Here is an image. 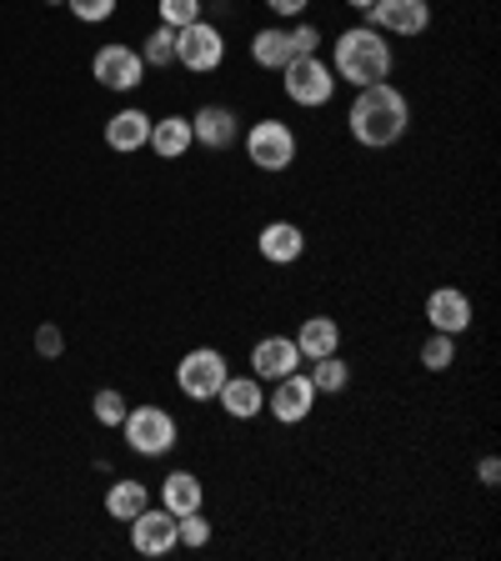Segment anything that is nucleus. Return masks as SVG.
Wrapping results in <instances>:
<instances>
[{"mask_svg":"<svg viewBox=\"0 0 501 561\" xmlns=\"http://www.w3.org/2000/svg\"><path fill=\"white\" fill-rule=\"evenodd\" d=\"M201 11H206V0H161V25L181 31V25L201 21Z\"/></svg>","mask_w":501,"mask_h":561,"instance_id":"nucleus-27","label":"nucleus"},{"mask_svg":"<svg viewBox=\"0 0 501 561\" xmlns=\"http://www.w3.org/2000/svg\"><path fill=\"white\" fill-rule=\"evenodd\" d=\"M292 31H281V25H266V31L251 35V60H257L261 70H281L286 60H292Z\"/></svg>","mask_w":501,"mask_h":561,"instance_id":"nucleus-22","label":"nucleus"},{"mask_svg":"<svg viewBox=\"0 0 501 561\" xmlns=\"http://www.w3.org/2000/svg\"><path fill=\"white\" fill-rule=\"evenodd\" d=\"M151 506V486L136 477H121L105 486V512H111V522H130V516H140Z\"/></svg>","mask_w":501,"mask_h":561,"instance_id":"nucleus-20","label":"nucleus"},{"mask_svg":"<svg viewBox=\"0 0 501 561\" xmlns=\"http://www.w3.org/2000/svg\"><path fill=\"white\" fill-rule=\"evenodd\" d=\"M452 362H456V336L432 331V336L421 341V366H426V371H446Z\"/></svg>","mask_w":501,"mask_h":561,"instance_id":"nucleus-25","label":"nucleus"},{"mask_svg":"<svg viewBox=\"0 0 501 561\" xmlns=\"http://www.w3.org/2000/svg\"><path fill=\"white\" fill-rule=\"evenodd\" d=\"M140 60H146L151 70L175 66V31H171V25H156V31L146 35V46H140Z\"/></svg>","mask_w":501,"mask_h":561,"instance_id":"nucleus-24","label":"nucleus"},{"mask_svg":"<svg viewBox=\"0 0 501 561\" xmlns=\"http://www.w3.org/2000/svg\"><path fill=\"white\" fill-rule=\"evenodd\" d=\"M391 66H397V50L376 25H351L331 41V70L337 81H351L356 91L376 81H391Z\"/></svg>","mask_w":501,"mask_h":561,"instance_id":"nucleus-2","label":"nucleus"},{"mask_svg":"<svg viewBox=\"0 0 501 561\" xmlns=\"http://www.w3.org/2000/svg\"><path fill=\"white\" fill-rule=\"evenodd\" d=\"M257 251L271 266H296L306 256V231L296 221H266L257 236Z\"/></svg>","mask_w":501,"mask_h":561,"instance_id":"nucleus-15","label":"nucleus"},{"mask_svg":"<svg viewBox=\"0 0 501 561\" xmlns=\"http://www.w3.org/2000/svg\"><path fill=\"white\" fill-rule=\"evenodd\" d=\"M91 411H95V421H101V426H121V421H126V397H121V391H111V386H105V391H95L91 397Z\"/></svg>","mask_w":501,"mask_h":561,"instance_id":"nucleus-26","label":"nucleus"},{"mask_svg":"<svg viewBox=\"0 0 501 561\" xmlns=\"http://www.w3.org/2000/svg\"><path fill=\"white\" fill-rule=\"evenodd\" d=\"M175 531H181V547H206V541H210V522L201 512L175 516Z\"/></svg>","mask_w":501,"mask_h":561,"instance_id":"nucleus-28","label":"nucleus"},{"mask_svg":"<svg viewBox=\"0 0 501 561\" xmlns=\"http://www.w3.org/2000/svg\"><path fill=\"white\" fill-rule=\"evenodd\" d=\"M477 477H481V486H497V481H501V461H497V456H481Z\"/></svg>","mask_w":501,"mask_h":561,"instance_id":"nucleus-33","label":"nucleus"},{"mask_svg":"<svg viewBox=\"0 0 501 561\" xmlns=\"http://www.w3.org/2000/svg\"><path fill=\"white\" fill-rule=\"evenodd\" d=\"M306 5H311V0H266V11L271 15H286V21H292V15H301Z\"/></svg>","mask_w":501,"mask_h":561,"instance_id":"nucleus-32","label":"nucleus"},{"mask_svg":"<svg viewBox=\"0 0 501 561\" xmlns=\"http://www.w3.org/2000/svg\"><path fill=\"white\" fill-rule=\"evenodd\" d=\"M226 376H231V362H226L216 346H196L175 362V386H181V397H191V401H216Z\"/></svg>","mask_w":501,"mask_h":561,"instance_id":"nucleus-5","label":"nucleus"},{"mask_svg":"<svg viewBox=\"0 0 501 561\" xmlns=\"http://www.w3.org/2000/svg\"><path fill=\"white\" fill-rule=\"evenodd\" d=\"M35 351H41L46 362H56L60 351H66V336H60V327H50V321H46V327L35 331Z\"/></svg>","mask_w":501,"mask_h":561,"instance_id":"nucleus-30","label":"nucleus"},{"mask_svg":"<svg viewBox=\"0 0 501 561\" xmlns=\"http://www.w3.org/2000/svg\"><path fill=\"white\" fill-rule=\"evenodd\" d=\"M121 432L136 456H166L175 446V416L166 407H130Z\"/></svg>","mask_w":501,"mask_h":561,"instance_id":"nucleus-6","label":"nucleus"},{"mask_svg":"<svg viewBox=\"0 0 501 561\" xmlns=\"http://www.w3.org/2000/svg\"><path fill=\"white\" fill-rule=\"evenodd\" d=\"M306 376H311L316 397H337V391H346L351 386V362H341L337 351H331V356H316Z\"/></svg>","mask_w":501,"mask_h":561,"instance_id":"nucleus-23","label":"nucleus"},{"mask_svg":"<svg viewBox=\"0 0 501 561\" xmlns=\"http://www.w3.org/2000/svg\"><path fill=\"white\" fill-rule=\"evenodd\" d=\"M316 407V386L306 371H292V376H281V381H271L266 391V411L271 421H281V426H301L306 416H311Z\"/></svg>","mask_w":501,"mask_h":561,"instance_id":"nucleus-8","label":"nucleus"},{"mask_svg":"<svg viewBox=\"0 0 501 561\" xmlns=\"http://www.w3.org/2000/svg\"><path fill=\"white\" fill-rule=\"evenodd\" d=\"M281 85H286L292 105L316 111V105H331V95H337V70L321 56H292L281 66Z\"/></svg>","mask_w":501,"mask_h":561,"instance_id":"nucleus-4","label":"nucleus"},{"mask_svg":"<svg viewBox=\"0 0 501 561\" xmlns=\"http://www.w3.org/2000/svg\"><path fill=\"white\" fill-rule=\"evenodd\" d=\"M46 5H66V0H46Z\"/></svg>","mask_w":501,"mask_h":561,"instance_id":"nucleus-35","label":"nucleus"},{"mask_svg":"<svg viewBox=\"0 0 501 561\" xmlns=\"http://www.w3.org/2000/svg\"><path fill=\"white\" fill-rule=\"evenodd\" d=\"M130 547L140 557H166V551L181 547V531H175V516L166 506H146L140 516H130Z\"/></svg>","mask_w":501,"mask_h":561,"instance_id":"nucleus-11","label":"nucleus"},{"mask_svg":"<svg viewBox=\"0 0 501 561\" xmlns=\"http://www.w3.org/2000/svg\"><path fill=\"white\" fill-rule=\"evenodd\" d=\"M91 76L105 85V91H136L146 81V60L130 46H101L91 56Z\"/></svg>","mask_w":501,"mask_h":561,"instance_id":"nucleus-9","label":"nucleus"},{"mask_svg":"<svg viewBox=\"0 0 501 561\" xmlns=\"http://www.w3.org/2000/svg\"><path fill=\"white\" fill-rule=\"evenodd\" d=\"M346 5H351V11H372L376 0H346Z\"/></svg>","mask_w":501,"mask_h":561,"instance_id":"nucleus-34","label":"nucleus"},{"mask_svg":"<svg viewBox=\"0 0 501 561\" xmlns=\"http://www.w3.org/2000/svg\"><path fill=\"white\" fill-rule=\"evenodd\" d=\"M226 60V35L221 25L210 21H191L175 31V66L196 70V76H206V70H216Z\"/></svg>","mask_w":501,"mask_h":561,"instance_id":"nucleus-7","label":"nucleus"},{"mask_svg":"<svg viewBox=\"0 0 501 561\" xmlns=\"http://www.w3.org/2000/svg\"><path fill=\"white\" fill-rule=\"evenodd\" d=\"M161 161H181V156L196 146L191 140V116H161V121H151V140H146Z\"/></svg>","mask_w":501,"mask_h":561,"instance_id":"nucleus-19","label":"nucleus"},{"mask_svg":"<svg viewBox=\"0 0 501 561\" xmlns=\"http://www.w3.org/2000/svg\"><path fill=\"white\" fill-rule=\"evenodd\" d=\"M346 126H351V140H356V146L386 151V146H397V140L411 130V105L391 81L362 85L356 101H351V111H346Z\"/></svg>","mask_w":501,"mask_h":561,"instance_id":"nucleus-1","label":"nucleus"},{"mask_svg":"<svg viewBox=\"0 0 501 561\" xmlns=\"http://www.w3.org/2000/svg\"><path fill=\"white\" fill-rule=\"evenodd\" d=\"M191 140L206 146V151H231L236 140H241V116H236L231 105H201L196 116H191Z\"/></svg>","mask_w":501,"mask_h":561,"instance_id":"nucleus-12","label":"nucleus"},{"mask_svg":"<svg viewBox=\"0 0 501 561\" xmlns=\"http://www.w3.org/2000/svg\"><path fill=\"white\" fill-rule=\"evenodd\" d=\"M66 5H70V15L86 21V25H101V21L116 15V0H66Z\"/></svg>","mask_w":501,"mask_h":561,"instance_id":"nucleus-29","label":"nucleus"},{"mask_svg":"<svg viewBox=\"0 0 501 561\" xmlns=\"http://www.w3.org/2000/svg\"><path fill=\"white\" fill-rule=\"evenodd\" d=\"M292 341H296V351H301V362H316V356L341 351V327L331 316H311V321H301V331H296Z\"/></svg>","mask_w":501,"mask_h":561,"instance_id":"nucleus-21","label":"nucleus"},{"mask_svg":"<svg viewBox=\"0 0 501 561\" xmlns=\"http://www.w3.org/2000/svg\"><path fill=\"white\" fill-rule=\"evenodd\" d=\"M426 321H432V331H446V336L471 331V296L462 286H436L426 296Z\"/></svg>","mask_w":501,"mask_h":561,"instance_id":"nucleus-14","label":"nucleus"},{"mask_svg":"<svg viewBox=\"0 0 501 561\" xmlns=\"http://www.w3.org/2000/svg\"><path fill=\"white\" fill-rule=\"evenodd\" d=\"M372 25L382 35H426L432 31V0H376Z\"/></svg>","mask_w":501,"mask_h":561,"instance_id":"nucleus-10","label":"nucleus"},{"mask_svg":"<svg viewBox=\"0 0 501 561\" xmlns=\"http://www.w3.org/2000/svg\"><path fill=\"white\" fill-rule=\"evenodd\" d=\"M292 371H301V351H296L292 336H261L251 346V376L257 381H281Z\"/></svg>","mask_w":501,"mask_h":561,"instance_id":"nucleus-13","label":"nucleus"},{"mask_svg":"<svg viewBox=\"0 0 501 561\" xmlns=\"http://www.w3.org/2000/svg\"><path fill=\"white\" fill-rule=\"evenodd\" d=\"M216 401H221V411L231 421H257L266 411V381H257V376H226Z\"/></svg>","mask_w":501,"mask_h":561,"instance_id":"nucleus-16","label":"nucleus"},{"mask_svg":"<svg viewBox=\"0 0 501 561\" xmlns=\"http://www.w3.org/2000/svg\"><path fill=\"white\" fill-rule=\"evenodd\" d=\"M161 506L171 516H186V512H201L206 506V486H201L196 471H171L161 481Z\"/></svg>","mask_w":501,"mask_h":561,"instance_id":"nucleus-18","label":"nucleus"},{"mask_svg":"<svg viewBox=\"0 0 501 561\" xmlns=\"http://www.w3.org/2000/svg\"><path fill=\"white\" fill-rule=\"evenodd\" d=\"M146 140H151V116L136 111V105H126V111H116V116L105 121V146L111 151L136 156V151H146Z\"/></svg>","mask_w":501,"mask_h":561,"instance_id":"nucleus-17","label":"nucleus"},{"mask_svg":"<svg viewBox=\"0 0 501 561\" xmlns=\"http://www.w3.org/2000/svg\"><path fill=\"white\" fill-rule=\"evenodd\" d=\"M292 50H296V56H316V50H321V31H316V25H296V31H292Z\"/></svg>","mask_w":501,"mask_h":561,"instance_id":"nucleus-31","label":"nucleus"},{"mask_svg":"<svg viewBox=\"0 0 501 561\" xmlns=\"http://www.w3.org/2000/svg\"><path fill=\"white\" fill-rule=\"evenodd\" d=\"M241 151H246V161L257 165V171L281 175V171H292V161H296V130L286 126V121L266 116V121H257V126L241 136Z\"/></svg>","mask_w":501,"mask_h":561,"instance_id":"nucleus-3","label":"nucleus"}]
</instances>
